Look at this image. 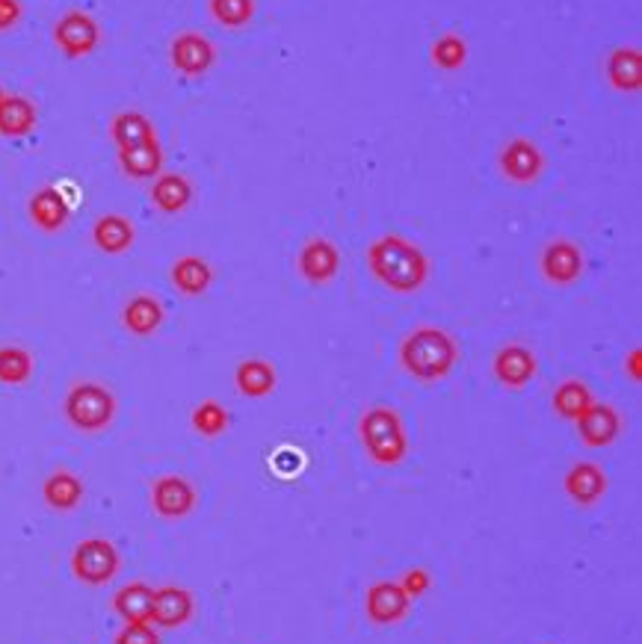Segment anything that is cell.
<instances>
[{
  "label": "cell",
  "instance_id": "cell-12",
  "mask_svg": "<svg viewBox=\"0 0 642 644\" xmlns=\"http://www.w3.org/2000/svg\"><path fill=\"white\" fill-rule=\"evenodd\" d=\"M577 432H581L583 444L590 446H607L619 437V429H622V417L616 414L612 406H602V402H593L586 408L577 420Z\"/></svg>",
  "mask_w": 642,
  "mask_h": 644
},
{
  "label": "cell",
  "instance_id": "cell-35",
  "mask_svg": "<svg viewBox=\"0 0 642 644\" xmlns=\"http://www.w3.org/2000/svg\"><path fill=\"white\" fill-rule=\"evenodd\" d=\"M24 15L21 0H0V31H12Z\"/></svg>",
  "mask_w": 642,
  "mask_h": 644
},
{
  "label": "cell",
  "instance_id": "cell-6",
  "mask_svg": "<svg viewBox=\"0 0 642 644\" xmlns=\"http://www.w3.org/2000/svg\"><path fill=\"white\" fill-rule=\"evenodd\" d=\"M71 571L86 585L110 583L119 571V550L104 538H86L71 555Z\"/></svg>",
  "mask_w": 642,
  "mask_h": 644
},
{
  "label": "cell",
  "instance_id": "cell-2",
  "mask_svg": "<svg viewBox=\"0 0 642 644\" xmlns=\"http://www.w3.org/2000/svg\"><path fill=\"white\" fill-rule=\"evenodd\" d=\"M456 358H459L456 340L444 328L435 326L415 328L400 347L402 370L418 378V382H439V378H444L456 364Z\"/></svg>",
  "mask_w": 642,
  "mask_h": 644
},
{
  "label": "cell",
  "instance_id": "cell-14",
  "mask_svg": "<svg viewBox=\"0 0 642 644\" xmlns=\"http://www.w3.org/2000/svg\"><path fill=\"white\" fill-rule=\"evenodd\" d=\"M300 272L305 281L312 284H326L335 278L338 267H341V258H338V248L331 246L329 239H312L305 243L300 251Z\"/></svg>",
  "mask_w": 642,
  "mask_h": 644
},
{
  "label": "cell",
  "instance_id": "cell-34",
  "mask_svg": "<svg viewBox=\"0 0 642 644\" xmlns=\"http://www.w3.org/2000/svg\"><path fill=\"white\" fill-rule=\"evenodd\" d=\"M116 644H161V635L154 630V624H125Z\"/></svg>",
  "mask_w": 642,
  "mask_h": 644
},
{
  "label": "cell",
  "instance_id": "cell-30",
  "mask_svg": "<svg viewBox=\"0 0 642 644\" xmlns=\"http://www.w3.org/2000/svg\"><path fill=\"white\" fill-rule=\"evenodd\" d=\"M208 10L217 24L237 31L255 19V0H208Z\"/></svg>",
  "mask_w": 642,
  "mask_h": 644
},
{
  "label": "cell",
  "instance_id": "cell-36",
  "mask_svg": "<svg viewBox=\"0 0 642 644\" xmlns=\"http://www.w3.org/2000/svg\"><path fill=\"white\" fill-rule=\"evenodd\" d=\"M430 585V579H427V574L423 571H412V574L406 576V583H402V588H406V595L409 597H421L423 588Z\"/></svg>",
  "mask_w": 642,
  "mask_h": 644
},
{
  "label": "cell",
  "instance_id": "cell-18",
  "mask_svg": "<svg viewBox=\"0 0 642 644\" xmlns=\"http://www.w3.org/2000/svg\"><path fill=\"white\" fill-rule=\"evenodd\" d=\"M121 172L133 180H154L163 172V149L161 139H151L145 145L119 151Z\"/></svg>",
  "mask_w": 642,
  "mask_h": 644
},
{
  "label": "cell",
  "instance_id": "cell-22",
  "mask_svg": "<svg viewBox=\"0 0 642 644\" xmlns=\"http://www.w3.org/2000/svg\"><path fill=\"white\" fill-rule=\"evenodd\" d=\"M154 588L145 583H131L113 597V609L121 614L125 624H151Z\"/></svg>",
  "mask_w": 642,
  "mask_h": 644
},
{
  "label": "cell",
  "instance_id": "cell-5",
  "mask_svg": "<svg viewBox=\"0 0 642 644\" xmlns=\"http://www.w3.org/2000/svg\"><path fill=\"white\" fill-rule=\"evenodd\" d=\"M54 45H57L62 57H69V60H83V57H90V54H95L101 45L98 21L92 19L90 12H66V15H60V21L54 24Z\"/></svg>",
  "mask_w": 642,
  "mask_h": 644
},
{
  "label": "cell",
  "instance_id": "cell-11",
  "mask_svg": "<svg viewBox=\"0 0 642 644\" xmlns=\"http://www.w3.org/2000/svg\"><path fill=\"white\" fill-rule=\"evenodd\" d=\"M412 597L400 583H376L367 592V614L373 624H397L409 612Z\"/></svg>",
  "mask_w": 642,
  "mask_h": 644
},
{
  "label": "cell",
  "instance_id": "cell-31",
  "mask_svg": "<svg viewBox=\"0 0 642 644\" xmlns=\"http://www.w3.org/2000/svg\"><path fill=\"white\" fill-rule=\"evenodd\" d=\"M33 373V358L27 349L3 347L0 349V382L3 385H24Z\"/></svg>",
  "mask_w": 642,
  "mask_h": 644
},
{
  "label": "cell",
  "instance_id": "cell-17",
  "mask_svg": "<svg viewBox=\"0 0 642 644\" xmlns=\"http://www.w3.org/2000/svg\"><path fill=\"white\" fill-rule=\"evenodd\" d=\"M71 216L69 199L62 196L60 187H42L31 199V219L42 231H60Z\"/></svg>",
  "mask_w": 642,
  "mask_h": 644
},
{
  "label": "cell",
  "instance_id": "cell-32",
  "mask_svg": "<svg viewBox=\"0 0 642 644\" xmlns=\"http://www.w3.org/2000/svg\"><path fill=\"white\" fill-rule=\"evenodd\" d=\"M465 60H468V42L456 36V33H447V36L435 39V45H432V62L442 66L444 71H456Z\"/></svg>",
  "mask_w": 642,
  "mask_h": 644
},
{
  "label": "cell",
  "instance_id": "cell-23",
  "mask_svg": "<svg viewBox=\"0 0 642 644\" xmlns=\"http://www.w3.org/2000/svg\"><path fill=\"white\" fill-rule=\"evenodd\" d=\"M133 225L119 213H107V216H101L95 222V229H92V239H95V246L101 251H107V255H121V251H128L133 246Z\"/></svg>",
  "mask_w": 642,
  "mask_h": 644
},
{
  "label": "cell",
  "instance_id": "cell-15",
  "mask_svg": "<svg viewBox=\"0 0 642 644\" xmlns=\"http://www.w3.org/2000/svg\"><path fill=\"white\" fill-rule=\"evenodd\" d=\"M604 74L612 90L637 95L642 86V57L640 48H616L604 62Z\"/></svg>",
  "mask_w": 642,
  "mask_h": 644
},
{
  "label": "cell",
  "instance_id": "cell-20",
  "mask_svg": "<svg viewBox=\"0 0 642 644\" xmlns=\"http://www.w3.org/2000/svg\"><path fill=\"white\" fill-rule=\"evenodd\" d=\"M151 201H154V208L161 210V213H182V210L190 208L192 201V184L184 175H157L154 178V187H151Z\"/></svg>",
  "mask_w": 642,
  "mask_h": 644
},
{
  "label": "cell",
  "instance_id": "cell-4",
  "mask_svg": "<svg viewBox=\"0 0 642 644\" xmlns=\"http://www.w3.org/2000/svg\"><path fill=\"white\" fill-rule=\"evenodd\" d=\"M66 417L71 426L81 432H101L110 426L116 417V397L104 385L81 382L71 387L66 397Z\"/></svg>",
  "mask_w": 642,
  "mask_h": 644
},
{
  "label": "cell",
  "instance_id": "cell-16",
  "mask_svg": "<svg viewBox=\"0 0 642 644\" xmlns=\"http://www.w3.org/2000/svg\"><path fill=\"white\" fill-rule=\"evenodd\" d=\"M39 121V113L24 95H3L0 98V137L24 139L31 137Z\"/></svg>",
  "mask_w": 642,
  "mask_h": 644
},
{
  "label": "cell",
  "instance_id": "cell-24",
  "mask_svg": "<svg viewBox=\"0 0 642 644\" xmlns=\"http://www.w3.org/2000/svg\"><path fill=\"white\" fill-rule=\"evenodd\" d=\"M121 323L137 338H149L161 328L163 305L154 296H133L121 311Z\"/></svg>",
  "mask_w": 642,
  "mask_h": 644
},
{
  "label": "cell",
  "instance_id": "cell-7",
  "mask_svg": "<svg viewBox=\"0 0 642 644\" xmlns=\"http://www.w3.org/2000/svg\"><path fill=\"white\" fill-rule=\"evenodd\" d=\"M170 62L172 69L182 71L187 78H201L213 69L217 62V48L211 39H205L201 33H182L175 36L170 45Z\"/></svg>",
  "mask_w": 642,
  "mask_h": 644
},
{
  "label": "cell",
  "instance_id": "cell-9",
  "mask_svg": "<svg viewBox=\"0 0 642 644\" xmlns=\"http://www.w3.org/2000/svg\"><path fill=\"white\" fill-rule=\"evenodd\" d=\"M545 157L542 151L533 145L530 139H512L501 151V172L515 184H530L542 175Z\"/></svg>",
  "mask_w": 642,
  "mask_h": 644
},
{
  "label": "cell",
  "instance_id": "cell-25",
  "mask_svg": "<svg viewBox=\"0 0 642 644\" xmlns=\"http://www.w3.org/2000/svg\"><path fill=\"white\" fill-rule=\"evenodd\" d=\"M604 488H607V476H604L602 467L590 465V461L586 465H574L565 473V494L583 503V506L595 503L604 494Z\"/></svg>",
  "mask_w": 642,
  "mask_h": 644
},
{
  "label": "cell",
  "instance_id": "cell-19",
  "mask_svg": "<svg viewBox=\"0 0 642 644\" xmlns=\"http://www.w3.org/2000/svg\"><path fill=\"white\" fill-rule=\"evenodd\" d=\"M494 376L510 387H524L536 376V355L524 347H506L494 355Z\"/></svg>",
  "mask_w": 642,
  "mask_h": 644
},
{
  "label": "cell",
  "instance_id": "cell-10",
  "mask_svg": "<svg viewBox=\"0 0 642 644\" xmlns=\"http://www.w3.org/2000/svg\"><path fill=\"white\" fill-rule=\"evenodd\" d=\"M192 618V595L178 585H163L154 588V606H151V624L172 630V627L187 624Z\"/></svg>",
  "mask_w": 642,
  "mask_h": 644
},
{
  "label": "cell",
  "instance_id": "cell-21",
  "mask_svg": "<svg viewBox=\"0 0 642 644\" xmlns=\"http://www.w3.org/2000/svg\"><path fill=\"white\" fill-rule=\"evenodd\" d=\"M110 139L119 151L133 149V145H145L151 139H157V130L149 121V116H142L137 109H125L119 116H113Z\"/></svg>",
  "mask_w": 642,
  "mask_h": 644
},
{
  "label": "cell",
  "instance_id": "cell-26",
  "mask_svg": "<svg viewBox=\"0 0 642 644\" xmlns=\"http://www.w3.org/2000/svg\"><path fill=\"white\" fill-rule=\"evenodd\" d=\"M211 264L196 258V255H187V258L175 260V267H172V284L182 290L184 296H199V293H205V290L211 288Z\"/></svg>",
  "mask_w": 642,
  "mask_h": 644
},
{
  "label": "cell",
  "instance_id": "cell-28",
  "mask_svg": "<svg viewBox=\"0 0 642 644\" xmlns=\"http://www.w3.org/2000/svg\"><path fill=\"white\" fill-rule=\"evenodd\" d=\"M42 494H45V503L50 508H60V512H69L83 500V482L69 470H60V473H54L45 479V488H42Z\"/></svg>",
  "mask_w": 642,
  "mask_h": 644
},
{
  "label": "cell",
  "instance_id": "cell-37",
  "mask_svg": "<svg viewBox=\"0 0 642 644\" xmlns=\"http://www.w3.org/2000/svg\"><path fill=\"white\" fill-rule=\"evenodd\" d=\"M3 95H7V92H3V86H0V98H3Z\"/></svg>",
  "mask_w": 642,
  "mask_h": 644
},
{
  "label": "cell",
  "instance_id": "cell-29",
  "mask_svg": "<svg viewBox=\"0 0 642 644\" xmlns=\"http://www.w3.org/2000/svg\"><path fill=\"white\" fill-rule=\"evenodd\" d=\"M593 402L595 399L593 394H590V387L581 385V382H562V385L557 387V394H553V408H557V414H562L565 420H577Z\"/></svg>",
  "mask_w": 642,
  "mask_h": 644
},
{
  "label": "cell",
  "instance_id": "cell-3",
  "mask_svg": "<svg viewBox=\"0 0 642 644\" xmlns=\"http://www.w3.org/2000/svg\"><path fill=\"white\" fill-rule=\"evenodd\" d=\"M362 444L380 465H400L409 449L406 429L397 411L392 408H371L362 417Z\"/></svg>",
  "mask_w": 642,
  "mask_h": 644
},
{
  "label": "cell",
  "instance_id": "cell-8",
  "mask_svg": "<svg viewBox=\"0 0 642 644\" xmlns=\"http://www.w3.org/2000/svg\"><path fill=\"white\" fill-rule=\"evenodd\" d=\"M151 503H154V512L161 517H187L196 506V491L184 479V476H163L151 488Z\"/></svg>",
  "mask_w": 642,
  "mask_h": 644
},
{
  "label": "cell",
  "instance_id": "cell-27",
  "mask_svg": "<svg viewBox=\"0 0 642 644\" xmlns=\"http://www.w3.org/2000/svg\"><path fill=\"white\" fill-rule=\"evenodd\" d=\"M234 382H237V390L246 394V397H267L272 387H276V370L267 361H261V358H252V361H243L241 367H237Z\"/></svg>",
  "mask_w": 642,
  "mask_h": 644
},
{
  "label": "cell",
  "instance_id": "cell-1",
  "mask_svg": "<svg viewBox=\"0 0 642 644\" xmlns=\"http://www.w3.org/2000/svg\"><path fill=\"white\" fill-rule=\"evenodd\" d=\"M367 267L380 278V284H385L394 293H415L427 284V276H430L427 255L415 243L397 237V234L376 239L367 248Z\"/></svg>",
  "mask_w": 642,
  "mask_h": 644
},
{
  "label": "cell",
  "instance_id": "cell-33",
  "mask_svg": "<svg viewBox=\"0 0 642 644\" xmlns=\"http://www.w3.org/2000/svg\"><path fill=\"white\" fill-rule=\"evenodd\" d=\"M192 426L199 429L201 435H220V432H225L229 429V411L220 406V402H213V399H208V402H201L196 411H192Z\"/></svg>",
  "mask_w": 642,
  "mask_h": 644
},
{
  "label": "cell",
  "instance_id": "cell-13",
  "mask_svg": "<svg viewBox=\"0 0 642 644\" xmlns=\"http://www.w3.org/2000/svg\"><path fill=\"white\" fill-rule=\"evenodd\" d=\"M583 272L581 248L569 239H557L542 251V276L553 284H572Z\"/></svg>",
  "mask_w": 642,
  "mask_h": 644
}]
</instances>
